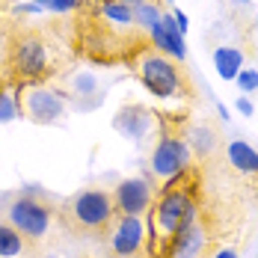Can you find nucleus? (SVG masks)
<instances>
[{
	"mask_svg": "<svg viewBox=\"0 0 258 258\" xmlns=\"http://www.w3.org/2000/svg\"><path fill=\"white\" fill-rule=\"evenodd\" d=\"M193 223H199V205H196L193 190H187V187H172V190H160V193H157L155 208H152V214H149L146 229L152 232V237L169 240L175 232L193 226Z\"/></svg>",
	"mask_w": 258,
	"mask_h": 258,
	"instance_id": "f257e3e1",
	"label": "nucleus"
},
{
	"mask_svg": "<svg viewBox=\"0 0 258 258\" xmlns=\"http://www.w3.org/2000/svg\"><path fill=\"white\" fill-rule=\"evenodd\" d=\"M193 163V152L187 146L184 137H175V134H160L152 149V157H149V166H152V175L163 181L160 190H172L190 169Z\"/></svg>",
	"mask_w": 258,
	"mask_h": 258,
	"instance_id": "f03ea898",
	"label": "nucleus"
},
{
	"mask_svg": "<svg viewBox=\"0 0 258 258\" xmlns=\"http://www.w3.org/2000/svg\"><path fill=\"white\" fill-rule=\"evenodd\" d=\"M140 83L146 86V92H152L155 98H163V101L184 95V80H181L178 66L157 51L140 56Z\"/></svg>",
	"mask_w": 258,
	"mask_h": 258,
	"instance_id": "7ed1b4c3",
	"label": "nucleus"
},
{
	"mask_svg": "<svg viewBox=\"0 0 258 258\" xmlns=\"http://www.w3.org/2000/svg\"><path fill=\"white\" fill-rule=\"evenodd\" d=\"M51 220H53V211L42 199H30V196H18L15 193V199L6 208V223L15 226L24 234V240L45 237L48 229H51Z\"/></svg>",
	"mask_w": 258,
	"mask_h": 258,
	"instance_id": "20e7f679",
	"label": "nucleus"
},
{
	"mask_svg": "<svg viewBox=\"0 0 258 258\" xmlns=\"http://www.w3.org/2000/svg\"><path fill=\"white\" fill-rule=\"evenodd\" d=\"M69 211L80 229L98 232L116 217V202L107 190H80L78 196H72Z\"/></svg>",
	"mask_w": 258,
	"mask_h": 258,
	"instance_id": "39448f33",
	"label": "nucleus"
},
{
	"mask_svg": "<svg viewBox=\"0 0 258 258\" xmlns=\"http://www.w3.org/2000/svg\"><path fill=\"white\" fill-rule=\"evenodd\" d=\"M72 101L69 92L62 89H53V86H42V83H33L30 89L24 92V116L33 119L36 125H53L66 116V107Z\"/></svg>",
	"mask_w": 258,
	"mask_h": 258,
	"instance_id": "423d86ee",
	"label": "nucleus"
},
{
	"mask_svg": "<svg viewBox=\"0 0 258 258\" xmlns=\"http://www.w3.org/2000/svg\"><path fill=\"white\" fill-rule=\"evenodd\" d=\"M155 187L152 181L143 178V175H134V178H122L116 184V193H113V202L119 214H128V217H146L152 214L155 208Z\"/></svg>",
	"mask_w": 258,
	"mask_h": 258,
	"instance_id": "0eeeda50",
	"label": "nucleus"
},
{
	"mask_svg": "<svg viewBox=\"0 0 258 258\" xmlns=\"http://www.w3.org/2000/svg\"><path fill=\"white\" fill-rule=\"evenodd\" d=\"M48 66H51V51L42 39L36 36H24L15 42L12 48V69L27 80H39L48 75Z\"/></svg>",
	"mask_w": 258,
	"mask_h": 258,
	"instance_id": "6e6552de",
	"label": "nucleus"
},
{
	"mask_svg": "<svg viewBox=\"0 0 258 258\" xmlns=\"http://www.w3.org/2000/svg\"><path fill=\"white\" fill-rule=\"evenodd\" d=\"M146 240H149V229H146V220L143 217H128V214H122L119 220H116V226L110 229V249H113V255L119 258H134L140 255V249L146 246Z\"/></svg>",
	"mask_w": 258,
	"mask_h": 258,
	"instance_id": "1a4fd4ad",
	"label": "nucleus"
},
{
	"mask_svg": "<svg viewBox=\"0 0 258 258\" xmlns=\"http://www.w3.org/2000/svg\"><path fill=\"white\" fill-rule=\"evenodd\" d=\"M113 128H116V134H122L131 143H143V140H149L155 134L157 116L149 107H143V104H125V107L116 110Z\"/></svg>",
	"mask_w": 258,
	"mask_h": 258,
	"instance_id": "9d476101",
	"label": "nucleus"
},
{
	"mask_svg": "<svg viewBox=\"0 0 258 258\" xmlns=\"http://www.w3.org/2000/svg\"><path fill=\"white\" fill-rule=\"evenodd\" d=\"M149 36H152V45H155L157 53L169 56L172 62L187 59V36L178 30L175 18H172V12H163L160 21L149 30Z\"/></svg>",
	"mask_w": 258,
	"mask_h": 258,
	"instance_id": "9b49d317",
	"label": "nucleus"
},
{
	"mask_svg": "<svg viewBox=\"0 0 258 258\" xmlns=\"http://www.w3.org/2000/svg\"><path fill=\"white\" fill-rule=\"evenodd\" d=\"M208 243V234L199 223L175 232L166 240V258H199Z\"/></svg>",
	"mask_w": 258,
	"mask_h": 258,
	"instance_id": "f8f14e48",
	"label": "nucleus"
},
{
	"mask_svg": "<svg viewBox=\"0 0 258 258\" xmlns=\"http://www.w3.org/2000/svg\"><path fill=\"white\" fill-rule=\"evenodd\" d=\"M211 62H214V72L220 80H234L243 69V51L234 45H217L211 53Z\"/></svg>",
	"mask_w": 258,
	"mask_h": 258,
	"instance_id": "ddd939ff",
	"label": "nucleus"
},
{
	"mask_svg": "<svg viewBox=\"0 0 258 258\" xmlns=\"http://www.w3.org/2000/svg\"><path fill=\"white\" fill-rule=\"evenodd\" d=\"M226 155H229V163H232L237 172H243V175H258V149L249 146L246 140H229Z\"/></svg>",
	"mask_w": 258,
	"mask_h": 258,
	"instance_id": "4468645a",
	"label": "nucleus"
},
{
	"mask_svg": "<svg viewBox=\"0 0 258 258\" xmlns=\"http://www.w3.org/2000/svg\"><path fill=\"white\" fill-rule=\"evenodd\" d=\"M184 140H187L190 152H193L196 157H208L214 149H217V134L208 128V125H190L187 134H184Z\"/></svg>",
	"mask_w": 258,
	"mask_h": 258,
	"instance_id": "2eb2a0df",
	"label": "nucleus"
},
{
	"mask_svg": "<svg viewBox=\"0 0 258 258\" xmlns=\"http://www.w3.org/2000/svg\"><path fill=\"white\" fill-rule=\"evenodd\" d=\"M24 252V234L0 220V258H18Z\"/></svg>",
	"mask_w": 258,
	"mask_h": 258,
	"instance_id": "dca6fc26",
	"label": "nucleus"
},
{
	"mask_svg": "<svg viewBox=\"0 0 258 258\" xmlns=\"http://www.w3.org/2000/svg\"><path fill=\"white\" fill-rule=\"evenodd\" d=\"M24 116V104H21V95L15 89H6L0 86V125H9L15 119Z\"/></svg>",
	"mask_w": 258,
	"mask_h": 258,
	"instance_id": "f3484780",
	"label": "nucleus"
},
{
	"mask_svg": "<svg viewBox=\"0 0 258 258\" xmlns=\"http://www.w3.org/2000/svg\"><path fill=\"white\" fill-rule=\"evenodd\" d=\"M101 15L107 18V21H113L116 27L134 24V6H128L125 0H104L101 3Z\"/></svg>",
	"mask_w": 258,
	"mask_h": 258,
	"instance_id": "a211bd4d",
	"label": "nucleus"
},
{
	"mask_svg": "<svg viewBox=\"0 0 258 258\" xmlns=\"http://www.w3.org/2000/svg\"><path fill=\"white\" fill-rule=\"evenodd\" d=\"M160 15H163V12H160V6L152 3V0H149V3H140V6H134V24H140L143 30H152V27L160 21Z\"/></svg>",
	"mask_w": 258,
	"mask_h": 258,
	"instance_id": "6ab92c4d",
	"label": "nucleus"
},
{
	"mask_svg": "<svg viewBox=\"0 0 258 258\" xmlns=\"http://www.w3.org/2000/svg\"><path fill=\"white\" fill-rule=\"evenodd\" d=\"M72 89H75V95H80V98H92L98 92V75H92V72L75 75L72 78Z\"/></svg>",
	"mask_w": 258,
	"mask_h": 258,
	"instance_id": "aec40b11",
	"label": "nucleus"
},
{
	"mask_svg": "<svg viewBox=\"0 0 258 258\" xmlns=\"http://www.w3.org/2000/svg\"><path fill=\"white\" fill-rule=\"evenodd\" d=\"M83 0H36L39 12H53V15H66V12H75Z\"/></svg>",
	"mask_w": 258,
	"mask_h": 258,
	"instance_id": "412c9836",
	"label": "nucleus"
},
{
	"mask_svg": "<svg viewBox=\"0 0 258 258\" xmlns=\"http://www.w3.org/2000/svg\"><path fill=\"white\" fill-rule=\"evenodd\" d=\"M234 83H237V89L243 92V95H252V92H258V69H240V75L234 78Z\"/></svg>",
	"mask_w": 258,
	"mask_h": 258,
	"instance_id": "4be33fe9",
	"label": "nucleus"
},
{
	"mask_svg": "<svg viewBox=\"0 0 258 258\" xmlns=\"http://www.w3.org/2000/svg\"><path fill=\"white\" fill-rule=\"evenodd\" d=\"M18 196L39 199V196H45V187H39V184H21V187H18Z\"/></svg>",
	"mask_w": 258,
	"mask_h": 258,
	"instance_id": "5701e85b",
	"label": "nucleus"
},
{
	"mask_svg": "<svg viewBox=\"0 0 258 258\" xmlns=\"http://www.w3.org/2000/svg\"><path fill=\"white\" fill-rule=\"evenodd\" d=\"M234 110H237L240 116H252V113H255V107H252V101H249V95H240V98L234 101Z\"/></svg>",
	"mask_w": 258,
	"mask_h": 258,
	"instance_id": "b1692460",
	"label": "nucleus"
},
{
	"mask_svg": "<svg viewBox=\"0 0 258 258\" xmlns=\"http://www.w3.org/2000/svg\"><path fill=\"white\" fill-rule=\"evenodd\" d=\"M172 18H175L178 30L187 36V30H190V18H187V12H184V9H172Z\"/></svg>",
	"mask_w": 258,
	"mask_h": 258,
	"instance_id": "393cba45",
	"label": "nucleus"
},
{
	"mask_svg": "<svg viewBox=\"0 0 258 258\" xmlns=\"http://www.w3.org/2000/svg\"><path fill=\"white\" fill-rule=\"evenodd\" d=\"M211 258H237V249H232V246H223V249H217Z\"/></svg>",
	"mask_w": 258,
	"mask_h": 258,
	"instance_id": "a878e982",
	"label": "nucleus"
},
{
	"mask_svg": "<svg viewBox=\"0 0 258 258\" xmlns=\"http://www.w3.org/2000/svg\"><path fill=\"white\" fill-rule=\"evenodd\" d=\"M217 116H220L223 122H232V110H229L226 104H217Z\"/></svg>",
	"mask_w": 258,
	"mask_h": 258,
	"instance_id": "bb28decb",
	"label": "nucleus"
},
{
	"mask_svg": "<svg viewBox=\"0 0 258 258\" xmlns=\"http://www.w3.org/2000/svg\"><path fill=\"white\" fill-rule=\"evenodd\" d=\"M15 196H9V193H0V214H6V208H9V202H12Z\"/></svg>",
	"mask_w": 258,
	"mask_h": 258,
	"instance_id": "cd10ccee",
	"label": "nucleus"
},
{
	"mask_svg": "<svg viewBox=\"0 0 258 258\" xmlns=\"http://www.w3.org/2000/svg\"><path fill=\"white\" fill-rule=\"evenodd\" d=\"M128 6H140V3H149V0H125Z\"/></svg>",
	"mask_w": 258,
	"mask_h": 258,
	"instance_id": "c85d7f7f",
	"label": "nucleus"
},
{
	"mask_svg": "<svg viewBox=\"0 0 258 258\" xmlns=\"http://www.w3.org/2000/svg\"><path fill=\"white\" fill-rule=\"evenodd\" d=\"M237 3H240V6H246V3H249V0H237Z\"/></svg>",
	"mask_w": 258,
	"mask_h": 258,
	"instance_id": "c756f323",
	"label": "nucleus"
},
{
	"mask_svg": "<svg viewBox=\"0 0 258 258\" xmlns=\"http://www.w3.org/2000/svg\"><path fill=\"white\" fill-rule=\"evenodd\" d=\"M86 3H104V0H86Z\"/></svg>",
	"mask_w": 258,
	"mask_h": 258,
	"instance_id": "7c9ffc66",
	"label": "nucleus"
},
{
	"mask_svg": "<svg viewBox=\"0 0 258 258\" xmlns=\"http://www.w3.org/2000/svg\"><path fill=\"white\" fill-rule=\"evenodd\" d=\"M166 3H175V0H166Z\"/></svg>",
	"mask_w": 258,
	"mask_h": 258,
	"instance_id": "2f4dec72",
	"label": "nucleus"
}]
</instances>
